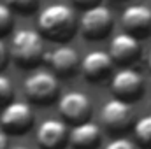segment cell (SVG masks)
I'll list each match as a JSON object with an SVG mask.
<instances>
[{
  "instance_id": "obj_24",
  "label": "cell",
  "mask_w": 151,
  "mask_h": 149,
  "mask_svg": "<svg viewBox=\"0 0 151 149\" xmlns=\"http://www.w3.org/2000/svg\"><path fill=\"white\" fill-rule=\"evenodd\" d=\"M11 149H27V148H21V146H16V148H11Z\"/></svg>"
},
{
  "instance_id": "obj_16",
  "label": "cell",
  "mask_w": 151,
  "mask_h": 149,
  "mask_svg": "<svg viewBox=\"0 0 151 149\" xmlns=\"http://www.w3.org/2000/svg\"><path fill=\"white\" fill-rule=\"evenodd\" d=\"M12 84L9 81V77L4 74H0V105H7L11 104V98H12Z\"/></svg>"
},
{
  "instance_id": "obj_10",
  "label": "cell",
  "mask_w": 151,
  "mask_h": 149,
  "mask_svg": "<svg viewBox=\"0 0 151 149\" xmlns=\"http://www.w3.org/2000/svg\"><path fill=\"white\" fill-rule=\"evenodd\" d=\"M37 144L44 149H60L69 140V130L62 119H46L39 125L35 132Z\"/></svg>"
},
{
  "instance_id": "obj_3",
  "label": "cell",
  "mask_w": 151,
  "mask_h": 149,
  "mask_svg": "<svg viewBox=\"0 0 151 149\" xmlns=\"http://www.w3.org/2000/svg\"><path fill=\"white\" fill-rule=\"evenodd\" d=\"M113 28V12L106 5H93L81 14L79 30L86 39H102Z\"/></svg>"
},
{
  "instance_id": "obj_8",
  "label": "cell",
  "mask_w": 151,
  "mask_h": 149,
  "mask_svg": "<svg viewBox=\"0 0 151 149\" xmlns=\"http://www.w3.org/2000/svg\"><path fill=\"white\" fill-rule=\"evenodd\" d=\"M58 111L62 114V117L69 123H84L88 121L90 114H91V102L84 93L79 91H69L65 93L60 102H58Z\"/></svg>"
},
{
  "instance_id": "obj_15",
  "label": "cell",
  "mask_w": 151,
  "mask_h": 149,
  "mask_svg": "<svg viewBox=\"0 0 151 149\" xmlns=\"http://www.w3.org/2000/svg\"><path fill=\"white\" fill-rule=\"evenodd\" d=\"M134 137L139 146L144 149H151V114L142 116L134 123Z\"/></svg>"
},
{
  "instance_id": "obj_18",
  "label": "cell",
  "mask_w": 151,
  "mask_h": 149,
  "mask_svg": "<svg viewBox=\"0 0 151 149\" xmlns=\"http://www.w3.org/2000/svg\"><path fill=\"white\" fill-rule=\"evenodd\" d=\"M11 23H12L11 9H9L5 4H0V35H4V34L11 28Z\"/></svg>"
},
{
  "instance_id": "obj_23",
  "label": "cell",
  "mask_w": 151,
  "mask_h": 149,
  "mask_svg": "<svg viewBox=\"0 0 151 149\" xmlns=\"http://www.w3.org/2000/svg\"><path fill=\"white\" fill-rule=\"evenodd\" d=\"M148 65H150V70H151V51H150V56H148Z\"/></svg>"
},
{
  "instance_id": "obj_5",
  "label": "cell",
  "mask_w": 151,
  "mask_h": 149,
  "mask_svg": "<svg viewBox=\"0 0 151 149\" xmlns=\"http://www.w3.org/2000/svg\"><path fill=\"white\" fill-rule=\"evenodd\" d=\"M34 123V112L27 102H11L4 107L0 116V125L4 132L12 135L25 133Z\"/></svg>"
},
{
  "instance_id": "obj_4",
  "label": "cell",
  "mask_w": 151,
  "mask_h": 149,
  "mask_svg": "<svg viewBox=\"0 0 151 149\" xmlns=\"http://www.w3.org/2000/svg\"><path fill=\"white\" fill-rule=\"evenodd\" d=\"M111 90L116 95V98L130 102L141 97L144 90V79L135 69L123 67L118 72H114L113 79H111Z\"/></svg>"
},
{
  "instance_id": "obj_14",
  "label": "cell",
  "mask_w": 151,
  "mask_h": 149,
  "mask_svg": "<svg viewBox=\"0 0 151 149\" xmlns=\"http://www.w3.org/2000/svg\"><path fill=\"white\" fill-rule=\"evenodd\" d=\"M49 67L58 72V74H69L72 72L77 63H79V56L77 51L70 46H58L56 49H53L47 56H46Z\"/></svg>"
},
{
  "instance_id": "obj_17",
  "label": "cell",
  "mask_w": 151,
  "mask_h": 149,
  "mask_svg": "<svg viewBox=\"0 0 151 149\" xmlns=\"http://www.w3.org/2000/svg\"><path fill=\"white\" fill-rule=\"evenodd\" d=\"M39 4V0H5V5L11 9H16L19 12H30L35 9V5Z\"/></svg>"
},
{
  "instance_id": "obj_21",
  "label": "cell",
  "mask_w": 151,
  "mask_h": 149,
  "mask_svg": "<svg viewBox=\"0 0 151 149\" xmlns=\"http://www.w3.org/2000/svg\"><path fill=\"white\" fill-rule=\"evenodd\" d=\"M9 139H7V135H5V132L4 130H0V149H9Z\"/></svg>"
},
{
  "instance_id": "obj_13",
  "label": "cell",
  "mask_w": 151,
  "mask_h": 149,
  "mask_svg": "<svg viewBox=\"0 0 151 149\" xmlns=\"http://www.w3.org/2000/svg\"><path fill=\"white\" fill-rule=\"evenodd\" d=\"M100 137H102L100 128L90 121L74 125L69 132V142L76 149H93L95 146H99Z\"/></svg>"
},
{
  "instance_id": "obj_1",
  "label": "cell",
  "mask_w": 151,
  "mask_h": 149,
  "mask_svg": "<svg viewBox=\"0 0 151 149\" xmlns=\"http://www.w3.org/2000/svg\"><path fill=\"white\" fill-rule=\"evenodd\" d=\"M40 35L53 39V40H67L76 32V14L74 9L65 4H51L44 7L37 19Z\"/></svg>"
},
{
  "instance_id": "obj_7",
  "label": "cell",
  "mask_w": 151,
  "mask_h": 149,
  "mask_svg": "<svg viewBox=\"0 0 151 149\" xmlns=\"http://www.w3.org/2000/svg\"><path fill=\"white\" fill-rule=\"evenodd\" d=\"M102 123L107 130L111 132H125L127 128L132 126L134 123V111L128 102L119 100V98H111L104 104L102 112H100Z\"/></svg>"
},
{
  "instance_id": "obj_9",
  "label": "cell",
  "mask_w": 151,
  "mask_h": 149,
  "mask_svg": "<svg viewBox=\"0 0 151 149\" xmlns=\"http://www.w3.org/2000/svg\"><path fill=\"white\" fill-rule=\"evenodd\" d=\"M121 25L127 34L134 37H150L151 35V9L142 4L128 5L121 14Z\"/></svg>"
},
{
  "instance_id": "obj_11",
  "label": "cell",
  "mask_w": 151,
  "mask_h": 149,
  "mask_svg": "<svg viewBox=\"0 0 151 149\" xmlns=\"http://www.w3.org/2000/svg\"><path fill=\"white\" fill-rule=\"evenodd\" d=\"M109 56L113 58L114 63L130 65L141 56V42L139 39L123 32L114 35L109 44Z\"/></svg>"
},
{
  "instance_id": "obj_20",
  "label": "cell",
  "mask_w": 151,
  "mask_h": 149,
  "mask_svg": "<svg viewBox=\"0 0 151 149\" xmlns=\"http://www.w3.org/2000/svg\"><path fill=\"white\" fill-rule=\"evenodd\" d=\"M7 60H9V49H7V46H5V42L0 39V70L5 67V63H7Z\"/></svg>"
},
{
  "instance_id": "obj_19",
  "label": "cell",
  "mask_w": 151,
  "mask_h": 149,
  "mask_svg": "<svg viewBox=\"0 0 151 149\" xmlns=\"http://www.w3.org/2000/svg\"><path fill=\"white\" fill-rule=\"evenodd\" d=\"M106 149H137L135 148V144L130 140V139H127V137H118V139H113Z\"/></svg>"
},
{
  "instance_id": "obj_2",
  "label": "cell",
  "mask_w": 151,
  "mask_h": 149,
  "mask_svg": "<svg viewBox=\"0 0 151 149\" xmlns=\"http://www.w3.org/2000/svg\"><path fill=\"white\" fill-rule=\"evenodd\" d=\"M9 53L19 67H34L44 56L42 35L32 28H21L14 32Z\"/></svg>"
},
{
  "instance_id": "obj_22",
  "label": "cell",
  "mask_w": 151,
  "mask_h": 149,
  "mask_svg": "<svg viewBox=\"0 0 151 149\" xmlns=\"http://www.w3.org/2000/svg\"><path fill=\"white\" fill-rule=\"evenodd\" d=\"M76 4H79V5H84V7H93V5H99V0H74Z\"/></svg>"
},
{
  "instance_id": "obj_6",
  "label": "cell",
  "mask_w": 151,
  "mask_h": 149,
  "mask_svg": "<svg viewBox=\"0 0 151 149\" xmlns=\"http://www.w3.org/2000/svg\"><path fill=\"white\" fill-rule=\"evenodd\" d=\"M25 91L30 100L39 104H47L58 93V79L47 70H37L27 77Z\"/></svg>"
},
{
  "instance_id": "obj_12",
  "label": "cell",
  "mask_w": 151,
  "mask_h": 149,
  "mask_svg": "<svg viewBox=\"0 0 151 149\" xmlns=\"http://www.w3.org/2000/svg\"><path fill=\"white\" fill-rule=\"evenodd\" d=\"M113 58L109 56V53L104 51H91L83 58L81 63V70L83 75L91 81V82H100L104 79H107L113 72Z\"/></svg>"
}]
</instances>
